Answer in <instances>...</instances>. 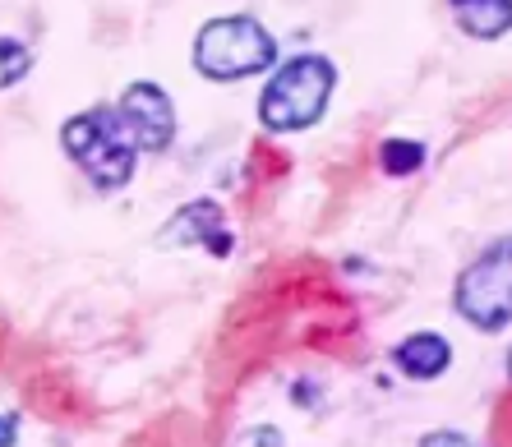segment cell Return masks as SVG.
<instances>
[{
  "mask_svg": "<svg viewBox=\"0 0 512 447\" xmlns=\"http://www.w3.org/2000/svg\"><path fill=\"white\" fill-rule=\"evenodd\" d=\"M24 401H28V411H37L51 424H79L93 415V401L79 392V383L65 369H37V374H28Z\"/></svg>",
  "mask_w": 512,
  "mask_h": 447,
  "instance_id": "obj_7",
  "label": "cell"
},
{
  "mask_svg": "<svg viewBox=\"0 0 512 447\" xmlns=\"http://www.w3.org/2000/svg\"><path fill=\"white\" fill-rule=\"evenodd\" d=\"M14 438H19V420H14V415H0V447H14Z\"/></svg>",
  "mask_w": 512,
  "mask_h": 447,
  "instance_id": "obj_16",
  "label": "cell"
},
{
  "mask_svg": "<svg viewBox=\"0 0 512 447\" xmlns=\"http://www.w3.org/2000/svg\"><path fill=\"white\" fill-rule=\"evenodd\" d=\"M286 166H291V162L277 153L273 143H254V148H250V185H259V180H263V189H268L273 180L286 176Z\"/></svg>",
  "mask_w": 512,
  "mask_h": 447,
  "instance_id": "obj_13",
  "label": "cell"
},
{
  "mask_svg": "<svg viewBox=\"0 0 512 447\" xmlns=\"http://www.w3.org/2000/svg\"><path fill=\"white\" fill-rule=\"evenodd\" d=\"M512 5L508 0H457V24L466 28L480 42H494V37L508 33Z\"/></svg>",
  "mask_w": 512,
  "mask_h": 447,
  "instance_id": "obj_10",
  "label": "cell"
},
{
  "mask_svg": "<svg viewBox=\"0 0 512 447\" xmlns=\"http://www.w3.org/2000/svg\"><path fill=\"white\" fill-rule=\"evenodd\" d=\"M420 447H476L471 438H462V434H448V429H439V434H429Z\"/></svg>",
  "mask_w": 512,
  "mask_h": 447,
  "instance_id": "obj_15",
  "label": "cell"
},
{
  "mask_svg": "<svg viewBox=\"0 0 512 447\" xmlns=\"http://www.w3.org/2000/svg\"><path fill=\"white\" fill-rule=\"evenodd\" d=\"M277 60V42L273 33L250 19V14H231V19H213V24L199 28V42H194V65H199L203 79L213 83H236L263 74Z\"/></svg>",
  "mask_w": 512,
  "mask_h": 447,
  "instance_id": "obj_2",
  "label": "cell"
},
{
  "mask_svg": "<svg viewBox=\"0 0 512 447\" xmlns=\"http://www.w3.org/2000/svg\"><path fill=\"white\" fill-rule=\"evenodd\" d=\"M420 162H425V148L411 139H388L379 148V166L388 176H411V171H420Z\"/></svg>",
  "mask_w": 512,
  "mask_h": 447,
  "instance_id": "obj_11",
  "label": "cell"
},
{
  "mask_svg": "<svg viewBox=\"0 0 512 447\" xmlns=\"http://www.w3.org/2000/svg\"><path fill=\"white\" fill-rule=\"evenodd\" d=\"M157 245H167V249H176V245H203L208 254L227 259L236 240H231V231H227V212L217 208L213 199H199V203H190V208H180L176 217L162 226Z\"/></svg>",
  "mask_w": 512,
  "mask_h": 447,
  "instance_id": "obj_8",
  "label": "cell"
},
{
  "mask_svg": "<svg viewBox=\"0 0 512 447\" xmlns=\"http://www.w3.org/2000/svg\"><path fill=\"white\" fill-rule=\"evenodd\" d=\"M28 70H33V51L24 42H14V37H0V93L24 79Z\"/></svg>",
  "mask_w": 512,
  "mask_h": 447,
  "instance_id": "obj_12",
  "label": "cell"
},
{
  "mask_svg": "<svg viewBox=\"0 0 512 447\" xmlns=\"http://www.w3.org/2000/svg\"><path fill=\"white\" fill-rule=\"evenodd\" d=\"M337 88V70L333 60L323 56H296L286 60L277 79L263 88L259 97V120L268 130L286 134V130H310L314 120L323 116V106Z\"/></svg>",
  "mask_w": 512,
  "mask_h": 447,
  "instance_id": "obj_3",
  "label": "cell"
},
{
  "mask_svg": "<svg viewBox=\"0 0 512 447\" xmlns=\"http://www.w3.org/2000/svg\"><path fill=\"white\" fill-rule=\"evenodd\" d=\"M393 360L406 378H439L443 369L453 365V351H448V342H443L439 332H416V337H406L397 346Z\"/></svg>",
  "mask_w": 512,
  "mask_h": 447,
  "instance_id": "obj_9",
  "label": "cell"
},
{
  "mask_svg": "<svg viewBox=\"0 0 512 447\" xmlns=\"http://www.w3.org/2000/svg\"><path fill=\"white\" fill-rule=\"evenodd\" d=\"M489 447H512V397L499 392L494 411H489Z\"/></svg>",
  "mask_w": 512,
  "mask_h": 447,
  "instance_id": "obj_14",
  "label": "cell"
},
{
  "mask_svg": "<svg viewBox=\"0 0 512 447\" xmlns=\"http://www.w3.org/2000/svg\"><path fill=\"white\" fill-rule=\"evenodd\" d=\"M116 116L139 153H167L171 139H176V111H171V97L157 83H130Z\"/></svg>",
  "mask_w": 512,
  "mask_h": 447,
  "instance_id": "obj_6",
  "label": "cell"
},
{
  "mask_svg": "<svg viewBox=\"0 0 512 447\" xmlns=\"http://www.w3.org/2000/svg\"><path fill=\"white\" fill-rule=\"evenodd\" d=\"M337 309H351V295L333 282L323 259H282L263 268L250 282V291L231 305L213 360H208L213 415L222 411V401L236 397V388L254 369L268 365L282 346L305 342V328L314 318L337 314Z\"/></svg>",
  "mask_w": 512,
  "mask_h": 447,
  "instance_id": "obj_1",
  "label": "cell"
},
{
  "mask_svg": "<svg viewBox=\"0 0 512 447\" xmlns=\"http://www.w3.org/2000/svg\"><path fill=\"white\" fill-rule=\"evenodd\" d=\"M453 5H457V0H453Z\"/></svg>",
  "mask_w": 512,
  "mask_h": 447,
  "instance_id": "obj_17",
  "label": "cell"
},
{
  "mask_svg": "<svg viewBox=\"0 0 512 447\" xmlns=\"http://www.w3.org/2000/svg\"><path fill=\"white\" fill-rule=\"evenodd\" d=\"M512 245L499 240V245L480 254L471 268L457 277V314L466 323H476L480 332H503L508 328V282H512Z\"/></svg>",
  "mask_w": 512,
  "mask_h": 447,
  "instance_id": "obj_5",
  "label": "cell"
},
{
  "mask_svg": "<svg viewBox=\"0 0 512 447\" xmlns=\"http://www.w3.org/2000/svg\"><path fill=\"white\" fill-rule=\"evenodd\" d=\"M60 143L74 162L84 166V176L93 180L97 189H125L134 176V148L125 125H120L116 111L97 106V111H84V116L65 120L60 130Z\"/></svg>",
  "mask_w": 512,
  "mask_h": 447,
  "instance_id": "obj_4",
  "label": "cell"
}]
</instances>
